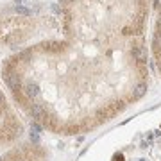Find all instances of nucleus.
<instances>
[{
  "label": "nucleus",
  "mask_w": 161,
  "mask_h": 161,
  "mask_svg": "<svg viewBox=\"0 0 161 161\" xmlns=\"http://www.w3.org/2000/svg\"><path fill=\"white\" fill-rule=\"evenodd\" d=\"M23 93L29 97V99H36L39 95V88H38V84H34V82H27L23 86Z\"/></svg>",
  "instance_id": "nucleus-2"
},
{
  "label": "nucleus",
  "mask_w": 161,
  "mask_h": 161,
  "mask_svg": "<svg viewBox=\"0 0 161 161\" xmlns=\"http://www.w3.org/2000/svg\"><path fill=\"white\" fill-rule=\"evenodd\" d=\"M4 108V97H2V93H0V109Z\"/></svg>",
  "instance_id": "nucleus-9"
},
{
  "label": "nucleus",
  "mask_w": 161,
  "mask_h": 161,
  "mask_svg": "<svg viewBox=\"0 0 161 161\" xmlns=\"http://www.w3.org/2000/svg\"><path fill=\"white\" fill-rule=\"evenodd\" d=\"M145 93H147V84H145V82H140V84H136V86H134V90H132V97H134V99H141Z\"/></svg>",
  "instance_id": "nucleus-4"
},
{
  "label": "nucleus",
  "mask_w": 161,
  "mask_h": 161,
  "mask_svg": "<svg viewBox=\"0 0 161 161\" xmlns=\"http://www.w3.org/2000/svg\"><path fill=\"white\" fill-rule=\"evenodd\" d=\"M115 161H122V156H117V158H115Z\"/></svg>",
  "instance_id": "nucleus-11"
},
{
  "label": "nucleus",
  "mask_w": 161,
  "mask_h": 161,
  "mask_svg": "<svg viewBox=\"0 0 161 161\" xmlns=\"http://www.w3.org/2000/svg\"><path fill=\"white\" fill-rule=\"evenodd\" d=\"M16 13H18V15H23V16H29L30 15V11L27 7H23V6H16Z\"/></svg>",
  "instance_id": "nucleus-6"
},
{
  "label": "nucleus",
  "mask_w": 161,
  "mask_h": 161,
  "mask_svg": "<svg viewBox=\"0 0 161 161\" xmlns=\"http://www.w3.org/2000/svg\"><path fill=\"white\" fill-rule=\"evenodd\" d=\"M154 47H156L158 50L161 48V32H156V34H154Z\"/></svg>",
  "instance_id": "nucleus-7"
},
{
  "label": "nucleus",
  "mask_w": 161,
  "mask_h": 161,
  "mask_svg": "<svg viewBox=\"0 0 161 161\" xmlns=\"http://www.w3.org/2000/svg\"><path fill=\"white\" fill-rule=\"evenodd\" d=\"M6 80H7V86L13 91L20 90V75L18 73H9V75H6Z\"/></svg>",
  "instance_id": "nucleus-1"
},
{
  "label": "nucleus",
  "mask_w": 161,
  "mask_h": 161,
  "mask_svg": "<svg viewBox=\"0 0 161 161\" xmlns=\"http://www.w3.org/2000/svg\"><path fill=\"white\" fill-rule=\"evenodd\" d=\"M59 2H61L63 6H66V4H70V0H59Z\"/></svg>",
  "instance_id": "nucleus-10"
},
{
  "label": "nucleus",
  "mask_w": 161,
  "mask_h": 161,
  "mask_svg": "<svg viewBox=\"0 0 161 161\" xmlns=\"http://www.w3.org/2000/svg\"><path fill=\"white\" fill-rule=\"evenodd\" d=\"M38 140H39V132L30 129V141H38Z\"/></svg>",
  "instance_id": "nucleus-8"
},
{
  "label": "nucleus",
  "mask_w": 161,
  "mask_h": 161,
  "mask_svg": "<svg viewBox=\"0 0 161 161\" xmlns=\"http://www.w3.org/2000/svg\"><path fill=\"white\" fill-rule=\"evenodd\" d=\"M32 117L39 118V120L45 118V109H43V106H41V104H34V106H32Z\"/></svg>",
  "instance_id": "nucleus-5"
},
{
  "label": "nucleus",
  "mask_w": 161,
  "mask_h": 161,
  "mask_svg": "<svg viewBox=\"0 0 161 161\" xmlns=\"http://www.w3.org/2000/svg\"><path fill=\"white\" fill-rule=\"evenodd\" d=\"M132 56H134V59H136L138 63H145L147 61V48L141 47V45H138V47L132 48Z\"/></svg>",
  "instance_id": "nucleus-3"
}]
</instances>
